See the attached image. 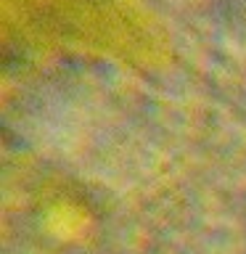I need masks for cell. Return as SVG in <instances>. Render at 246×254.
I'll use <instances>...</instances> for the list:
<instances>
[]
</instances>
